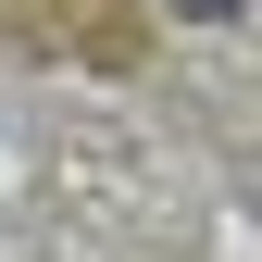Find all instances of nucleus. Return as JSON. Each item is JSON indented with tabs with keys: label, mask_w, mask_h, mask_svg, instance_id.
Instances as JSON below:
<instances>
[{
	"label": "nucleus",
	"mask_w": 262,
	"mask_h": 262,
	"mask_svg": "<svg viewBox=\"0 0 262 262\" xmlns=\"http://www.w3.org/2000/svg\"><path fill=\"white\" fill-rule=\"evenodd\" d=\"M187 13H212V25H225V13H250V0H187Z\"/></svg>",
	"instance_id": "f257e3e1"
}]
</instances>
